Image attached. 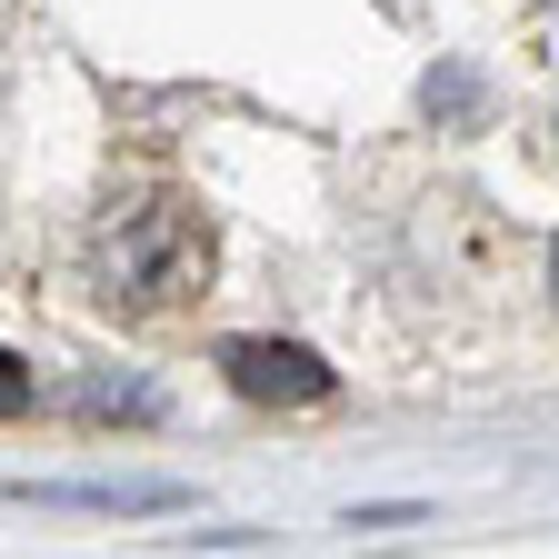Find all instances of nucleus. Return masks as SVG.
Masks as SVG:
<instances>
[{
  "label": "nucleus",
  "mask_w": 559,
  "mask_h": 559,
  "mask_svg": "<svg viewBox=\"0 0 559 559\" xmlns=\"http://www.w3.org/2000/svg\"><path fill=\"white\" fill-rule=\"evenodd\" d=\"M210 270H221V230L170 180H120L81 230V290L110 320H180L190 300H210Z\"/></svg>",
  "instance_id": "1"
},
{
  "label": "nucleus",
  "mask_w": 559,
  "mask_h": 559,
  "mask_svg": "<svg viewBox=\"0 0 559 559\" xmlns=\"http://www.w3.org/2000/svg\"><path fill=\"white\" fill-rule=\"evenodd\" d=\"M221 370H230V390H240V400H280V409H310V400H330V390H340L300 340H230V349H221Z\"/></svg>",
  "instance_id": "2"
},
{
  "label": "nucleus",
  "mask_w": 559,
  "mask_h": 559,
  "mask_svg": "<svg viewBox=\"0 0 559 559\" xmlns=\"http://www.w3.org/2000/svg\"><path fill=\"white\" fill-rule=\"evenodd\" d=\"M31 500H50V510H180V489H81V479H40Z\"/></svg>",
  "instance_id": "3"
},
{
  "label": "nucleus",
  "mask_w": 559,
  "mask_h": 559,
  "mask_svg": "<svg viewBox=\"0 0 559 559\" xmlns=\"http://www.w3.org/2000/svg\"><path fill=\"white\" fill-rule=\"evenodd\" d=\"M21 409H31V370L11 360V349H0V419H21Z\"/></svg>",
  "instance_id": "4"
},
{
  "label": "nucleus",
  "mask_w": 559,
  "mask_h": 559,
  "mask_svg": "<svg viewBox=\"0 0 559 559\" xmlns=\"http://www.w3.org/2000/svg\"><path fill=\"white\" fill-rule=\"evenodd\" d=\"M549 290H559V240H549Z\"/></svg>",
  "instance_id": "5"
}]
</instances>
